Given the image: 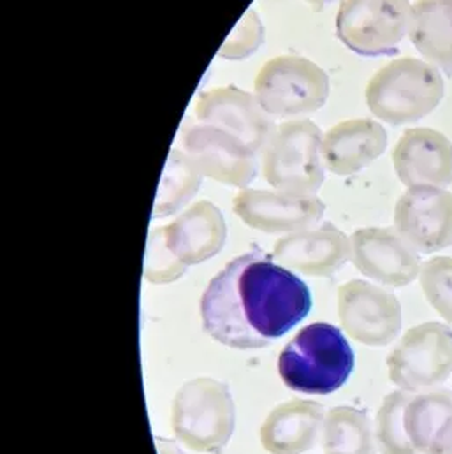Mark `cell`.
Masks as SVG:
<instances>
[{
	"label": "cell",
	"mask_w": 452,
	"mask_h": 454,
	"mask_svg": "<svg viewBox=\"0 0 452 454\" xmlns=\"http://www.w3.org/2000/svg\"><path fill=\"white\" fill-rule=\"evenodd\" d=\"M348 252V239L331 224L312 232L294 234L277 247V255L316 273L335 271L347 261Z\"/></svg>",
	"instance_id": "17"
},
{
	"label": "cell",
	"mask_w": 452,
	"mask_h": 454,
	"mask_svg": "<svg viewBox=\"0 0 452 454\" xmlns=\"http://www.w3.org/2000/svg\"><path fill=\"white\" fill-rule=\"evenodd\" d=\"M196 118L239 137L257 155L264 152L275 132V123L257 98L234 87L203 92L194 106Z\"/></svg>",
	"instance_id": "10"
},
{
	"label": "cell",
	"mask_w": 452,
	"mask_h": 454,
	"mask_svg": "<svg viewBox=\"0 0 452 454\" xmlns=\"http://www.w3.org/2000/svg\"><path fill=\"white\" fill-rule=\"evenodd\" d=\"M234 212L248 226L271 232L316 224L324 205L312 194L241 191L234 200Z\"/></svg>",
	"instance_id": "13"
},
{
	"label": "cell",
	"mask_w": 452,
	"mask_h": 454,
	"mask_svg": "<svg viewBox=\"0 0 452 454\" xmlns=\"http://www.w3.org/2000/svg\"><path fill=\"white\" fill-rule=\"evenodd\" d=\"M387 148L386 129L370 118L339 121L323 137L324 166L339 176L370 166Z\"/></svg>",
	"instance_id": "15"
},
{
	"label": "cell",
	"mask_w": 452,
	"mask_h": 454,
	"mask_svg": "<svg viewBox=\"0 0 452 454\" xmlns=\"http://www.w3.org/2000/svg\"><path fill=\"white\" fill-rule=\"evenodd\" d=\"M355 266L384 284H410L421 271L416 250L393 229H361L352 236Z\"/></svg>",
	"instance_id": "12"
},
{
	"label": "cell",
	"mask_w": 452,
	"mask_h": 454,
	"mask_svg": "<svg viewBox=\"0 0 452 454\" xmlns=\"http://www.w3.org/2000/svg\"><path fill=\"white\" fill-rule=\"evenodd\" d=\"M323 137L310 120L280 123L264 148L266 180L284 192L314 194L324 182Z\"/></svg>",
	"instance_id": "4"
},
{
	"label": "cell",
	"mask_w": 452,
	"mask_h": 454,
	"mask_svg": "<svg viewBox=\"0 0 452 454\" xmlns=\"http://www.w3.org/2000/svg\"><path fill=\"white\" fill-rule=\"evenodd\" d=\"M452 418V391H435L412 398L405 411V430L417 453L432 454L435 439Z\"/></svg>",
	"instance_id": "19"
},
{
	"label": "cell",
	"mask_w": 452,
	"mask_h": 454,
	"mask_svg": "<svg viewBox=\"0 0 452 454\" xmlns=\"http://www.w3.org/2000/svg\"><path fill=\"white\" fill-rule=\"evenodd\" d=\"M261 108L277 118L316 114L330 98V78L308 59L282 55L268 60L255 78Z\"/></svg>",
	"instance_id": "5"
},
{
	"label": "cell",
	"mask_w": 452,
	"mask_h": 454,
	"mask_svg": "<svg viewBox=\"0 0 452 454\" xmlns=\"http://www.w3.org/2000/svg\"><path fill=\"white\" fill-rule=\"evenodd\" d=\"M391 379L407 391H426L452 373V332L439 323L412 328L389 359Z\"/></svg>",
	"instance_id": "7"
},
{
	"label": "cell",
	"mask_w": 452,
	"mask_h": 454,
	"mask_svg": "<svg viewBox=\"0 0 452 454\" xmlns=\"http://www.w3.org/2000/svg\"><path fill=\"white\" fill-rule=\"evenodd\" d=\"M241 25H243L245 34L241 35L239 41H229L227 39L226 44L221 50V57H224V59H243V57H248L255 48H259L261 43L246 39V37L262 39V27H261L259 18L252 11H248V14L241 20Z\"/></svg>",
	"instance_id": "23"
},
{
	"label": "cell",
	"mask_w": 452,
	"mask_h": 454,
	"mask_svg": "<svg viewBox=\"0 0 452 454\" xmlns=\"http://www.w3.org/2000/svg\"><path fill=\"white\" fill-rule=\"evenodd\" d=\"M410 400L405 393H393L380 411L378 439L384 454H417L405 430V411Z\"/></svg>",
	"instance_id": "21"
},
{
	"label": "cell",
	"mask_w": 452,
	"mask_h": 454,
	"mask_svg": "<svg viewBox=\"0 0 452 454\" xmlns=\"http://www.w3.org/2000/svg\"><path fill=\"white\" fill-rule=\"evenodd\" d=\"M185 155L196 169L227 185L245 187L255 176L257 153L239 137L210 123H191L182 134Z\"/></svg>",
	"instance_id": "8"
},
{
	"label": "cell",
	"mask_w": 452,
	"mask_h": 454,
	"mask_svg": "<svg viewBox=\"0 0 452 454\" xmlns=\"http://www.w3.org/2000/svg\"><path fill=\"white\" fill-rule=\"evenodd\" d=\"M444 98V78L419 59H398L378 69L366 87V105L391 125L412 123L432 114Z\"/></svg>",
	"instance_id": "3"
},
{
	"label": "cell",
	"mask_w": 452,
	"mask_h": 454,
	"mask_svg": "<svg viewBox=\"0 0 452 454\" xmlns=\"http://www.w3.org/2000/svg\"><path fill=\"white\" fill-rule=\"evenodd\" d=\"M166 231L169 232L171 247L175 245V248L189 259H205L215 254L226 234L219 210L210 203L192 207L175 226Z\"/></svg>",
	"instance_id": "18"
},
{
	"label": "cell",
	"mask_w": 452,
	"mask_h": 454,
	"mask_svg": "<svg viewBox=\"0 0 452 454\" xmlns=\"http://www.w3.org/2000/svg\"><path fill=\"white\" fill-rule=\"evenodd\" d=\"M393 164L409 189L421 185L446 189L452 184V143L435 129H409L394 146Z\"/></svg>",
	"instance_id": "11"
},
{
	"label": "cell",
	"mask_w": 452,
	"mask_h": 454,
	"mask_svg": "<svg viewBox=\"0 0 452 454\" xmlns=\"http://www.w3.org/2000/svg\"><path fill=\"white\" fill-rule=\"evenodd\" d=\"M409 37L435 67L452 73V0H416Z\"/></svg>",
	"instance_id": "16"
},
{
	"label": "cell",
	"mask_w": 452,
	"mask_h": 454,
	"mask_svg": "<svg viewBox=\"0 0 452 454\" xmlns=\"http://www.w3.org/2000/svg\"><path fill=\"white\" fill-rule=\"evenodd\" d=\"M410 16L409 0H341L337 35L361 57L391 55L409 34Z\"/></svg>",
	"instance_id": "6"
},
{
	"label": "cell",
	"mask_w": 452,
	"mask_h": 454,
	"mask_svg": "<svg viewBox=\"0 0 452 454\" xmlns=\"http://www.w3.org/2000/svg\"><path fill=\"white\" fill-rule=\"evenodd\" d=\"M312 310L307 284L262 250L234 257L201 298V317L214 340L261 348L282 339Z\"/></svg>",
	"instance_id": "1"
},
{
	"label": "cell",
	"mask_w": 452,
	"mask_h": 454,
	"mask_svg": "<svg viewBox=\"0 0 452 454\" xmlns=\"http://www.w3.org/2000/svg\"><path fill=\"white\" fill-rule=\"evenodd\" d=\"M432 454H452V418L448 419V423L439 432Z\"/></svg>",
	"instance_id": "24"
},
{
	"label": "cell",
	"mask_w": 452,
	"mask_h": 454,
	"mask_svg": "<svg viewBox=\"0 0 452 454\" xmlns=\"http://www.w3.org/2000/svg\"><path fill=\"white\" fill-rule=\"evenodd\" d=\"M354 370V350L341 330L328 323L303 328L278 359L284 384L298 393L330 395L339 391Z\"/></svg>",
	"instance_id": "2"
},
{
	"label": "cell",
	"mask_w": 452,
	"mask_h": 454,
	"mask_svg": "<svg viewBox=\"0 0 452 454\" xmlns=\"http://www.w3.org/2000/svg\"><path fill=\"white\" fill-rule=\"evenodd\" d=\"M201 184V173L192 160L180 150H171L162 182L159 187L155 217L175 212L182 203L189 201Z\"/></svg>",
	"instance_id": "20"
},
{
	"label": "cell",
	"mask_w": 452,
	"mask_h": 454,
	"mask_svg": "<svg viewBox=\"0 0 452 454\" xmlns=\"http://www.w3.org/2000/svg\"><path fill=\"white\" fill-rule=\"evenodd\" d=\"M396 231L421 254L452 245V194L442 187H410L396 205Z\"/></svg>",
	"instance_id": "9"
},
{
	"label": "cell",
	"mask_w": 452,
	"mask_h": 454,
	"mask_svg": "<svg viewBox=\"0 0 452 454\" xmlns=\"http://www.w3.org/2000/svg\"><path fill=\"white\" fill-rule=\"evenodd\" d=\"M343 321L348 332L368 345H386L400 332V305L394 296L362 282L343 289Z\"/></svg>",
	"instance_id": "14"
},
{
	"label": "cell",
	"mask_w": 452,
	"mask_h": 454,
	"mask_svg": "<svg viewBox=\"0 0 452 454\" xmlns=\"http://www.w3.org/2000/svg\"><path fill=\"white\" fill-rule=\"evenodd\" d=\"M305 2H308V4H312L314 7L321 9L323 5H326V4H330V2H333V0H305Z\"/></svg>",
	"instance_id": "25"
},
{
	"label": "cell",
	"mask_w": 452,
	"mask_h": 454,
	"mask_svg": "<svg viewBox=\"0 0 452 454\" xmlns=\"http://www.w3.org/2000/svg\"><path fill=\"white\" fill-rule=\"evenodd\" d=\"M421 284L432 307L452 325V257L430 259L421 270Z\"/></svg>",
	"instance_id": "22"
}]
</instances>
